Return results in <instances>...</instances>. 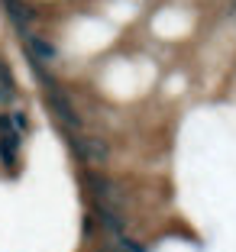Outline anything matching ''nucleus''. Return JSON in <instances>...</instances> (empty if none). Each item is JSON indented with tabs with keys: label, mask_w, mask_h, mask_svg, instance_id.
<instances>
[{
	"label": "nucleus",
	"mask_w": 236,
	"mask_h": 252,
	"mask_svg": "<svg viewBox=\"0 0 236 252\" xmlns=\"http://www.w3.org/2000/svg\"><path fill=\"white\" fill-rule=\"evenodd\" d=\"M68 142H71V152L78 156V162H84L88 168H103L110 162V146L97 136H74L68 133Z\"/></svg>",
	"instance_id": "f257e3e1"
},
{
	"label": "nucleus",
	"mask_w": 236,
	"mask_h": 252,
	"mask_svg": "<svg viewBox=\"0 0 236 252\" xmlns=\"http://www.w3.org/2000/svg\"><path fill=\"white\" fill-rule=\"evenodd\" d=\"M45 107H49L52 110V117L59 120L62 126H65L68 133H78V129H81V113L74 110V104L71 100H68V94L65 91H59V88H49L45 91Z\"/></svg>",
	"instance_id": "f03ea898"
},
{
	"label": "nucleus",
	"mask_w": 236,
	"mask_h": 252,
	"mask_svg": "<svg viewBox=\"0 0 236 252\" xmlns=\"http://www.w3.org/2000/svg\"><path fill=\"white\" fill-rule=\"evenodd\" d=\"M84 185H88V191H91V194H94L97 204H107V207L123 210V204H126V191H123V185H120V181H113V178H101V175H88V178H84Z\"/></svg>",
	"instance_id": "7ed1b4c3"
},
{
	"label": "nucleus",
	"mask_w": 236,
	"mask_h": 252,
	"mask_svg": "<svg viewBox=\"0 0 236 252\" xmlns=\"http://www.w3.org/2000/svg\"><path fill=\"white\" fill-rule=\"evenodd\" d=\"M20 149H23V136L16 133V129L13 133H3L0 136V165L13 171L16 162H20Z\"/></svg>",
	"instance_id": "20e7f679"
},
{
	"label": "nucleus",
	"mask_w": 236,
	"mask_h": 252,
	"mask_svg": "<svg viewBox=\"0 0 236 252\" xmlns=\"http://www.w3.org/2000/svg\"><path fill=\"white\" fill-rule=\"evenodd\" d=\"M26 55L30 59H36V62H42V65H49V62H55V45L49 42V39H42V36H33V32H26Z\"/></svg>",
	"instance_id": "39448f33"
},
{
	"label": "nucleus",
	"mask_w": 236,
	"mask_h": 252,
	"mask_svg": "<svg viewBox=\"0 0 236 252\" xmlns=\"http://www.w3.org/2000/svg\"><path fill=\"white\" fill-rule=\"evenodd\" d=\"M110 246H113L110 252H146V246L136 243V239L130 236L126 230H123V233H117V236H110Z\"/></svg>",
	"instance_id": "423d86ee"
},
{
	"label": "nucleus",
	"mask_w": 236,
	"mask_h": 252,
	"mask_svg": "<svg viewBox=\"0 0 236 252\" xmlns=\"http://www.w3.org/2000/svg\"><path fill=\"white\" fill-rule=\"evenodd\" d=\"M10 123H13V129H16V133H30V120H26V113H20V110H16V113H10Z\"/></svg>",
	"instance_id": "0eeeda50"
},
{
	"label": "nucleus",
	"mask_w": 236,
	"mask_h": 252,
	"mask_svg": "<svg viewBox=\"0 0 236 252\" xmlns=\"http://www.w3.org/2000/svg\"><path fill=\"white\" fill-rule=\"evenodd\" d=\"M13 133V123H10V113H0V136Z\"/></svg>",
	"instance_id": "6e6552de"
},
{
	"label": "nucleus",
	"mask_w": 236,
	"mask_h": 252,
	"mask_svg": "<svg viewBox=\"0 0 236 252\" xmlns=\"http://www.w3.org/2000/svg\"><path fill=\"white\" fill-rule=\"evenodd\" d=\"M103 252H110V249H103Z\"/></svg>",
	"instance_id": "1a4fd4ad"
}]
</instances>
